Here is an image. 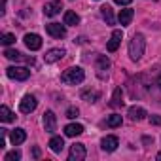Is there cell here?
<instances>
[{
	"label": "cell",
	"mask_w": 161,
	"mask_h": 161,
	"mask_svg": "<svg viewBox=\"0 0 161 161\" xmlns=\"http://www.w3.org/2000/svg\"><path fill=\"white\" fill-rule=\"evenodd\" d=\"M61 10H63V2H61V0H53V2L44 6V15L46 17H55Z\"/></svg>",
	"instance_id": "obj_12"
},
{
	"label": "cell",
	"mask_w": 161,
	"mask_h": 161,
	"mask_svg": "<svg viewBox=\"0 0 161 161\" xmlns=\"http://www.w3.org/2000/svg\"><path fill=\"white\" fill-rule=\"evenodd\" d=\"M84 80H86V72L80 66H70L61 74V82L66 84V86H78V84H82Z\"/></svg>",
	"instance_id": "obj_2"
},
{
	"label": "cell",
	"mask_w": 161,
	"mask_h": 161,
	"mask_svg": "<svg viewBox=\"0 0 161 161\" xmlns=\"http://www.w3.org/2000/svg\"><path fill=\"white\" fill-rule=\"evenodd\" d=\"M144 49H146V38H144V34L136 32L129 40V57H131V61H135V63L140 61L142 55H144Z\"/></svg>",
	"instance_id": "obj_1"
},
{
	"label": "cell",
	"mask_w": 161,
	"mask_h": 161,
	"mask_svg": "<svg viewBox=\"0 0 161 161\" xmlns=\"http://www.w3.org/2000/svg\"><path fill=\"white\" fill-rule=\"evenodd\" d=\"M49 148H51V152L61 153L63 148H64V140H63V136H53V138L49 140Z\"/></svg>",
	"instance_id": "obj_21"
},
{
	"label": "cell",
	"mask_w": 161,
	"mask_h": 161,
	"mask_svg": "<svg viewBox=\"0 0 161 161\" xmlns=\"http://www.w3.org/2000/svg\"><path fill=\"white\" fill-rule=\"evenodd\" d=\"M44 129H46V133H51V135L57 131V118L51 110H47L44 114Z\"/></svg>",
	"instance_id": "obj_11"
},
{
	"label": "cell",
	"mask_w": 161,
	"mask_h": 161,
	"mask_svg": "<svg viewBox=\"0 0 161 161\" xmlns=\"http://www.w3.org/2000/svg\"><path fill=\"white\" fill-rule=\"evenodd\" d=\"M80 116V110L76 108V106H70L68 110H66V118H70V119H76Z\"/></svg>",
	"instance_id": "obj_28"
},
{
	"label": "cell",
	"mask_w": 161,
	"mask_h": 161,
	"mask_svg": "<svg viewBox=\"0 0 161 161\" xmlns=\"http://www.w3.org/2000/svg\"><path fill=\"white\" fill-rule=\"evenodd\" d=\"M121 121H123V119H121V116H119V114H112V116H108L106 125L114 129V127H119V125H121Z\"/></svg>",
	"instance_id": "obj_25"
},
{
	"label": "cell",
	"mask_w": 161,
	"mask_h": 161,
	"mask_svg": "<svg viewBox=\"0 0 161 161\" xmlns=\"http://www.w3.org/2000/svg\"><path fill=\"white\" fill-rule=\"evenodd\" d=\"M150 123L152 125H161V116H150Z\"/></svg>",
	"instance_id": "obj_29"
},
{
	"label": "cell",
	"mask_w": 161,
	"mask_h": 161,
	"mask_svg": "<svg viewBox=\"0 0 161 161\" xmlns=\"http://www.w3.org/2000/svg\"><path fill=\"white\" fill-rule=\"evenodd\" d=\"M46 32L51 36V38H64L66 36V25L63 23H49V25H46Z\"/></svg>",
	"instance_id": "obj_5"
},
{
	"label": "cell",
	"mask_w": 161,
	"mask_h": 161,
	"mask_svg": "<svg viewBox=\"0 0 161 161\" xmlns=\"http://www.w3.org/2000/svg\"><path fill=\"white\" fill-rule=\"evenodd\" d=\"M157 86H159V89H161V78H157Z\"/></svg>",
	"instance_id": "obj_33"
},
{
	"label": "cell",
	"mask_w": 161,
	"mask_h": 161,
	"mask_svg": "<svg viewBox=\"0 0 161 161\" xmlns=\"http://www.w3.org/2000/svg\"><path fill=\"white\" fill-rule=\"evenodd\" d=\"M0 42H2L4 46H12V44L15 42V34H12V32H6V34H2Z\"/></svg>",
	"instance_id": "obj_26"
},
{
	"label": "cell",
	"mask_w": 161,
	"mask_h": 161,
	"mask_svg": "<svg viewBox=\"0 0 161 161\" xmlns=\"http://www.w3.org/2000/svg\"><path fill=\"white\" fill-rule=\"evenodd\" d=\"M6 76L12 78V80H17V82H25V80L31 78V70L27 66H8Z\"/></svg>",
	"instance_id": "obj_3"
},
{
	"label": "cell",
	"mask_w": 161,
	"mask_h": 161,
	"mask_svg": "<svg viewBox=\"0 0 161 161\" xmlns=\"http://www.w3.org/2000/svg\"><path fill=\"white\" fill-rule=\"evenodd\" d=\"M0 119L2 121H14V114H12V110L6 104L0 106Z\"/></svg>",
	"instance_id": "obj_24"
},
{
	"label": "cell",
	"mask_w": 161,
	"mask_h": 161,
	"mask_svg": "<svg viewBox=\"0 0 161 161\" xmlns=\"http://www.w3.org/2000/svg\"><path fill=\"white\" fill-rule=\"evenodd\" d=\"M4 57L6 59H10V61H23V63H29V64H34V57H27V55H23V53H19V51H15V49H4Z\"/></svg>",
	"instance_id": "obj_9"
},
{
	"label": "cell",
	"mask_w": 161,
	"mask_h": 161,
	"mask_svg": "<svg viewBox=\"0 0 161 161\" xmlns=\"http://www.w3.org/2000/svg\"><path fill=\"white\" fill-rule=\"evenodd\" d=\"M101 15H103V19H104L108 25H114V23H116V19H114V14H112V8H110V6H103V8H101Z\"/></svg>",
	"instance_id": "obj_23"
},
{
	"label": "cell",
	"mask_w": 161,
	"mask_h": 161,
	"mask_svg": "<svg viewBox=\"0 0 161 161\" xmlns=\"http://www.w3.org/2000/svg\"><path fill=\"white\" fill-rule=\"evenodd\" d=\"M95 68H97V76H99L101 80H104V78L108 76V70H110V59L104 57V55H99Z\"/></svg>",
	"instance_id": "obj_7"
},
{
	"label": "cell",
	"mask_w": 161,
	"mask_h": 161,
	"mask_svg": "<svg viewBox=\"0 0 161 161\" xmlns=\"http://www.w3.org/2000/svg\"><path fill=\"white\" fill-rule=\"evenodd\" d=\"M112 108H119L123 106V97H121V87H116L114 89V95H112V103H110Z\"/></svg>",
	"instance_id": "obj_22"
},
{
	"label": "cell",
	"mask_w": 161,
	"mask_h": 161,
	"mask_svg": "<svg viewBox=\"0 0 161 161\" xmlns=\"http://www.w3.org/2000/svg\"><path fill=\"white\" fill-rule=\"evenodd\" d=\"M121 38H123V32H121V31H114L112 36H110V40H108V44H106V49H108L110 53H114V51L119 47Z\"/></svg>",
	"instance_id": "obj_13"
},
{
	"label": "cell",
	"mask_w": 161,
	"mask_h": 161,
	"mask_svg": "<svg viewBox=\"0 0 161 161\" xmlns=\"http://www.w3.org/2000/svg\"><path fill=\"white\" fill-rule=\"evenodd\" d=\"M82 99L87 101V103H97L101 99V91H97V89H86V91H82Z\"/></svg>",
	"instance_id": "obj_20"
},
{
	"label": "cell",
	"mask_w": 161,
	"mask_h": 161,
	"mask_svg": "<svg viewBox=\"0 0 161 161\" xmlns=\"http://www.w3.org/2000/svg\"><path fill=\"white\" fill-rule=\"evenodd\" d=\"M63 21H64V25H66V27H76V25L80 23V15H78L76 12L68 10V12H64V17H63Z\"/></svg>",
	"instance_id": "obj_19"
},
{
	"label": "cell",
	"mask_w": 161,
	"mask_h": 161,
	"mask_svg": "<svg viewBox=\"0 0 161 161\" xmlns=\"http://www.w3.org/2000/svg\"><path fill=\"white\" fill-rule=\"evenodd\" d=\"M23 42H25V46H27L31 51H38V49L42 47V38H40V34H34V32L25 34Z\"/></svg>",
	"instance_id": "obj_8"
},
{
	"label": "cell",
	"mask_w": 161,
	"mask_h": 161,
	"mask_svg": "<svg viewBox=\"0 0 161 161\" xmlns=\"http://www.w3.org/2000/svg\"><path fill=\"white\" fill-rule=\"evenodd\" d=\"M36 106H38V101H36L34 95H25V97L21 99V103H19V110H21L23 114H31V112H34Z\"/></svg>",
	"instance_id": "obj_6"
},
{
	"label": "cell",
	"mask_w": 161,
	"mask_h": 161,
	"mask_svg": "<svg viewBox=\"0 0 161 161\" xmlns=\"http://www.w3.org/2000/svg\"><path fill=\"white\" fill-rule=\"evenodd\" d=\"M25 140H27V133H25V129L17 127V129H14V131L10 133V142H12L14 146H19V144H23Z\"/></svg>",
	"instance_id": "obj_15"
},
{
	"label": "cell",
	"mask_w": 161,
	"mask_h": 161,
	"mask_svg": "<svg viewBox=\"0 0 161 161\" xmlns=\"http://www.w3.org/2000/svg\"><path fill=\"white\" fill-rule=\"evenodd\" d=\"M86 159V146L82 142H74L68 152V161H84Z\"/></svg>",
	"instance_id": "obj_4"
},
{
	"label": "cell",
	"mask_w": 161,
	"mask_h": 161,
	"mask_svg": "<svg viewBox=\"0 0 161 161\" xmlns=\"http://www.w3.org/2000/svg\"><path fill=\"white\" fill-rule=\"evenodd\" d=\"M157 159H159V161H161V152H159V153H157Z\"/></svg>",
	"instance_id": "obj_34"
},
{
	"label": "cell",
	"mask_w": 161,
	"mask_h": 161,
	"mask_svg": "<svg viewBox=\"0 0 161 161\" xmlns=\"http://www.w3.org/2000/svg\"><path fill=\"white\" fill-rule=\"evenodd\" d=\"M118 146H119V140H118V136H114V135H108V136H104V138L101 140V148H103L104 152H114Z\"/></svg>",
	"instance_id": "obj_14"
},
{
	"label": "cell",
	"mask_w": 161,
	"mask_h": 161,
	"mask_svg": "<svg viewBox=\"0 0 161 161\" xmlns=\"http://www.w3.org/2000/svg\"><path fill=\"white\" fill-rule=\"evenodd\" d=\"M4 159H6V161H19V159H21V152H19V150H12V152L6 153Z\"/></svg>",
	"instance_id": "obj_27"
},
{
	"label": "cell",
	"mask_w": 161,
	"mask_h": 161,
	"mask_svg": "<svg viewBox=\"0 0 161 161\" xmlns=\"http://www.w3.org/2000/svg\"><path fill=\"white\" fill-rule=\"evenodd\" d=\"M84 133V125L82 123H68L64 127V135L66 136H80Z\"/></svg>",
	"instance_id": "obj_16"
},
{
	"label": "cell",
	"mask_w": 161,
	"mask_h": 161,
	"mask_svg": "<svg viewBox=\"0 0 161 161\" xmlns=\"http://www.w3.org/2000/svg\"><path fill=\"white\" fill-rule=\"evenodd\" d=\"M133 15H135V12H133L131 8H125V10H121V12H119V15H118V21H119L123 27H127V25H131V21H133Z\"/></svg>",
	"instance_id": "obj_18"
},
{
	"label": "cell",
	"mask_w": 161,
	"mask_h": 161,
	"mask_svg": "<svg viewBox=\"0 0 161 161\" xmlns=\"http://www.w3.org/2000/svg\"><path fill=\"white\" fill-rule=\"evenodd\" d=\"M116 4H119V6H127V4H131L133 0H114Z\"/></svg>",
	"instance_id": "obj_30"
},
{
	"label": "cell",
	"mask_w": 161,
	"mask_h": 161,
	"mask_svg": "<svg viewBox=\"0 0 161 161\" xmlns=\"http://www.w3.org/2000/svg\"><path fill=\"white\" fill-rule=\"evenodd\" d=\"M64 55H66V51H64L63 47H53V49L46 51V55H44V61H46L47 64H51V63H57V61H61Z\"/></svg>",
	"instance_id": "obj_10"
},
{
	"label": "cell",
	"mask_w": 161,
	"mask_h": 161,
	"mask_svg": "<svg viewBox=\"0 0 161 161\" xmlns=\"http://www.w3.org/2000/svg\"><path fill=\"white\" fill-rule=\"evenodd\" d=\"M142 142H144V144H152L153 140H152V138H148V136H144V138H142Z\"/></svg>",
	"instance_id": "obj_31"
},
{
	"label": "cell",
	"mask_w": 161,
	"mask_h": 161,
	"mask_svg": "<svg viewBox=\"0 0 161 161\" xmlns=\"http://www.w3.org/2000/svg\"><path fill=\"white\" fill-rule=\"evenodd\" d=\"M146 116H148V114H146V110H144L142 106H131V108H129V118H131L133 121H142Z\"/></svg>",
	"instance_id": "obj_17"
},
{
	"label": "cell",
	"mask_w": 161,
	"mask_h": 161,
	"mask_svg": "<svg viewBox=\"0 0 161 161\" xmlns=\"http://www.w3.org/2000/svg\"><path fill=\"white\" fill-rule=\"evenodd\" d=\"M32 153H34V157H40V150H38V148H34Z\"/></svg>",
	"instance_id": "obj_32"
}]
</instances>
